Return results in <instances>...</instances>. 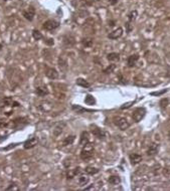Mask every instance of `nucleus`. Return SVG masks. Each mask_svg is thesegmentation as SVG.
Masks as SVG:
<instances>
[{
	"label": "nucleus",
	"instance_id": "aec40b11",
	"mask_svg": "<svg viewBox=\"0 0 170 191\" xmlns=\"http://www.w3.org/2000/svg\"><path fill=\"white\" fill-rule=\"evenodd\" d=\"M76 140V136L72 135V136H67L63 139V146H67V145H72L73 143L75 142Z\"/></svg>",
	"mask_w": 170,
	"mask_h": 191
},
{
	"label": "nucleus",
	"instance_id": "9b49d317",
	"mask_svg": "<svg viewBox=\"0 0 170 191\" xmlns=\"http://www.w3.org/2000/svg\"><path fill=\"white\" fill-rule=\"evenodd\" d=\"M158 152H159V144L153 143V144H151L150 147L148 148L147 155L150 157H153V156H155V155H157Z\"/></svg>",
	"mask_w": 170,
	"mask_h": 191
},
{
	"label": "nucleus",
	"instance_id": "a211bd4d",
	"mask_svg": "<svg viewBox=\"0 0 170 191\" xmlns=\"http://www.w3.org/2000/svg\"><path fill=\"white\" fill-rule=\"evenodd\" d=\"M76 84H77L78 86L83 87V88H90L91 87V84L88 83V82L85 80V79H83V78L77 79V81H76Z\"/></svg>",
	"mask_w": 170,
	"mask_h": 191
},
{
	"label": "nucleus",
	"instance_id": "7c9ffc66",
	"mask_svg": "<svg viewBox=\"0 0 170 191\" xmlns=\"http://www.w3.org/2000/svg\"><path fill=\"white\" fill-rule=\"evenodd\" d=\"M6 190L7 191H9V190H15V191H18L19 190V187L17 186V185L15 183H10L9 184V186H8L6 188Z\"/></svg>",
	"mask_w": 170,
	"mask_h": 191
},
{
	"label": "nucleus",
	"instance_id": "58836bf2",
	"mask_svg": "<svg viewBox=\"0 0 170 191\" xmlns=\"http://www.w3.org/2000/svg\"><path fill=\"white\" fill-rule=\"evenodd\" d=\"M110 1V4H112V5H115L117 2H118V0H109Z\"/></svg>",
	"mask_w": 170,
	"mask_h": 191
},
{
	"label": "nucleus",
	"instance_id": "393cba45",
	"mask_svg": "<svg viewBox=\"0 0 170 191\" xmlns=\"http://www.w3.org/2000/svg\"><path fill=\"white\" fill-rule=\"evenodd\" d=\"M32 37L36 40H39L42 38V32H39V30H36V29H33V30H32Z\"/></svg>",
	"mask_w": 170,
	"mask_h": 191
},
{
	"label": "nucleus",
	"instance_id": "dca6fc26",
	"mask_svg": "<svg viewBox=\"0 0 170 191\" xmlns=\"http://www.w3.org/2000/svg\"><path fill=\"white\" fill-rule=\"evenodd\" d=\"M90 142V138H89V133L87 131L82 132L81 134V139H80V145L81 146H85L87 145L88 143Z\"/></svg>",
	"mask_w": 170,
	"mask_h": 191
},
{
	"label": "nucleus",
	"instance_id": "f03ea898",
	"mask_svg": "<svg viewBox=\"0 0 170 191\" xmlns=\"http://www.w3.org/2000/svg\"><path fill=\"white\" fill-rule=\"evenodd\" d=\"M145 115H146V109L145 108L140 107V108L135 109L134 112H133V120H134V122L139 123L140 121H142V119H144Z\"/></svg>",
	"mask_w": 170,
	"mask_h": 191
},
{
	"label": "nucleus",
	"instance_id": "ddd939ff",
	"mask_svg": "<svg viewBox=\"0 0 170 191\" xmlns=\"http://www.w3.org/2000/svg\"><path fill=\"white\" fill-rule=\"evenodd\" d=\"M66 126V122H60V123H58V124L55 125V127L54 129V135L55 137H57V136H60V135L63 133V128Z\"/></svg>",
	"mask_w": 170,
	"mask_h": 191
},
{
	"label": "nucleus",
	"instance_id": "c9c22d12",
	"mask_svg": "<svg viewBox=\"0 0 170 191\" xmlns=\"http://www.w3.org/2000/svg\"><path fill=\"white\" fill-rule=\"evenodd\" d=\"M45 43L48 45H54V39H52V38H48V39L45 40Z\"/></svg>",
	"mask_w": 170,
	"mask_h": 191
},
{
	"label": "nucleus",
	"instance_id": "473e14b6",
	"mask_svg": "<svg viewBox=\"0 0 170 191\" xmlns=\"http://www.w3.org/2000/svg\"><path fill=\"white\" fill-rule=\"evenodd\" d=\"M136 103V101H132V102H129V103H126V104H124L121 107V110H125V109H128V108H130L132 105L135 104Z\"/></svg>",
	"mask_w": 170,
	"mask_h": 191
},
{
	"label": "nucleus",
	"instance_id": "a878e982",
	"mask_svg": "<svg viewBox=\"0 0 170 191\" xmlns=\"http://www.w3.org/2000/svg\"><path fill=\"white\" fill-rule=\"evenodd\" d=\"M137 15H138V12H137V10H133V11H131V12L129 13V15H128V19H129V21H130V22H133L134 20L136 19Z\"/></svg>",
	"mask_w": 170,
	"mask_h": 191
},
{
	"label": "nucleus",
	"instance_id": "b1692460",
	"mask_svg": "<svg viewBox=\"0 0 170 191\" xmlns=\"http://www.w3.org/2000/svg\"><path fill=\"white\" fill-rule=\"evenodd\" d=\"M85 103H86L87 105H90V106H94L96 104V99L94 98L92 95H87L86 98H85Z\"/></svg>",
	"mask_w": 170,
	"mask_h": 191
},
{
	"label": "nucleus",
	"instance_id": "412c9836",
	"mask_svg": "<svg viewBox=\"0 0 170 191\" xmlns=\"http://www.w3.org/2000/svg\"><path fill=\"white\" fill-rule=\"evenodd\" d=\"M109 183L111 185H119L120 183H121V178H120L119 176H116V175L110 176L109 177Z\"/></svg>",
	"mask_w": 170,
	"mask_h": 191
},
{
	"label": "nucleus",
	"instance_id": "f8f14e48",
	"mask_svg": "<svg viewBox=\"0 0 170 191\" xmlns=\"http://www.w3.org/2000/svg\"><path fill=\"white\" fill-rule=\"evenodd\" d=\"M45 75L48 76V79H51V80H57L58 78V72L54 67H48V69H46L45 70Z\"/></svg>",
	"mask_w": 170,
	"mask_h": 191
},
{
	"label": "nucleus",
	"instance_id": "2eb2a0df",
	"mask_svg": "<svg viewBox=\"0 0 170 191\" xmlns=\"http://www.w3.org/2000/svg\"><path fill=\"white\" fill-rule=\"evenodd\" d=\"M129 159H130V162L132 165H137L142 161V156L140 154H136V153H133V154L129 155Z\"/></svg>",
	"mask_w": 170,
	"mask_h": 191
},
{
	"label": "nucleus",
	"instance_id": "f257e3e1",
	"mask_svg": "<svg viewBox=\"0 0 170 191\" xmlns=\"http://www.w3.org/2000/svg\"><path fill=\"white\" fill-rule=\"evenodd\" d=\"M94 156V147L88 143L87 145L84 146V149L81 152V158L83 160H88Z\"/></svg>",
	"mask_w": 170,
	"mask_h": 191
},
{
	"label": "nucleus",
	"instance_id": "1a4fd4ad",
	"mask_svg": "<svg viewBox=\"0 0 170 191\" xmlns=\"http://www.w3.org/2000/svg\"><path fill=\"white\" fill-rule=\"evenodd\" d=\"M27 123H28L27 118H17L15 120H13V121L11 122L10 124L12 125L14 128L18 129V128L23 127V126H25L26 124H27Z\"/></svg>",
	"mask_w": 170,
	"mask_h": 191
},
{
	"label": "nucleus",
	"instance_id": "c85d7f7f",
	"mask_svg": "<svg viewBox=\"0 0 170 191\" xmlns=\"http://www.w3.org/2000/svg\"><path fill=\"white\" fill-rule=\"evenodd\" d=\"M72 109L74 111H77L79 114H82V113H84V112L88 111V110H86V109H84L83 107H80V106H77V105H73Z\"/></svg>",
	"mask_w": 170,
	"mask_h": 191
},
{
	"label": "nucleus",
	"instance_id": "f704fd0d",
	"mask_svg": "<svg viewBox=\"0 0 170 191\" xmlns=\"http://www.w3.org/2000/svg\"><path fill=\"white\" fill-rule=\"evenodd\" d=\"M126 27H127V32H130V31L132 30V29H133V26H132V24H131L130 21L126 22Z\"/></svg>",
	"mask_w": 170,
	"mask_h": 191
},
{
	"label": "nucleus",
	"instance_id": "a19ab883",
	"mask_svg": "<svg viewBox=\"0 0 170 191\" xmlns=\"http://www.w3.org/2000/svg\"><path fill=\"white\" fill-rule=\"evenodd\" d=\"M169 136H170V133H169Z\"/></svg>",
	"mask_w": 170,
	"mask_h": 191
},
{
	"label": "nucleus",
	"instance_id": "4c0bfd02",
	"mask_svg": "<svg viewBox=\"0 0 170 191\" xmlns=\"http://www.w3.org/2000/svg\"><path fill=\"white\" fill-rule=\"evenodd\" d=\"M17 146V144H11V146H9V147H6V148H3V150H9V149H11L13 147H16Z\"/></svg>",
	"mask_w": 170,
	"mask_h": 191
},
{
	"label": "nucleus",
	"instance_id": "423d86ee",
	"mask_svg": "<svg viewBox=\"0 0 170 191\" xmlns=\"http://www.w3.org/2000/svg\"><path fill=\"white\" fill-rule=\"evenodd\" d=\"M91 132H92V134L94 135V136L97 137L100 140H103V139H105V137H106V133H105V131L102 130V129H100L99 127H97V126H92Z\"/></svg>",
	"mask_w": 170,
	"mask_h": 191
},
{
	"label": "nucleus",
	"instance_id": "0eeeda50",
	"mask_svg": "<svg viewBox=\"0 0 170 191\" xmlns=\"http://www.w3.org/2000/svg\"><path fill=\"white\" fill-rule=\"evenodd\" d=\"M22 14L27 20H29V21H32L33 18H34V16H36V9H34L32 6H29L26 10H23Z\"/></svg>",
	"mask_w": 170,
	"mask_h": 191
},
{
	"label": "nucleus",
	"instance_id": "cd10ccee",
	"mask_svg": "<svg viewBox=\"0 0 170 191\" xmlns=\"http://www.w3.org/2000/svg\"><path fill=\"white\" fill-rule=\"evenodd\" d=\"M115 69H116V66L115 64H110L109 66H107L106 69H105L103 72H104V73H106V75H108V73H111V72H113L114 70H115Z\"/></svg>",
	"mask_w": 170,
	"mask_h": 191
},
{
	"label": "nucleus",
	"instance_id": "39448f33",
	"mask_svg": "<svg viewBox=\"0 0 170 191\" xmlns=\"http://www.w3.org/2000/svg\"><path fill=\"white\" fill-rule=\"evenodd\" d=\"M115 124H116L117 127H118L120 130H122V131L127 130V129L130 127V123L128 122V120L126 118H118V119H116Z\"/></svg>",
	"mask_w": 170,
	"mask_h": 191
},
{
	"label": "nucleus",
	"instance_id": "2f4dec72",
	"mask_svg": "<svg viewBox=\"0 0 170 191\" xmlns=\"http://www.w3.org/2000/svg\"><path fill=\"white\" fill-rule=\"evenodd\" d=\"M160 107L162 108V109H165L166 107H167V105H168V99H166V98H164V99H162L160 101Z\"/></svg>",
	"mask_w": 170,
	"mask_h": 191
},
{
	"label": "nucleus",
	"instance_id": "bb28decb",
	"mask_svg": "<svg viewBox=\"0 0 170 191\" xmlns=\"http://www.w3.org/2000/svg\"><path fill=\"white\" fill-rule=\"evenodd\" d=\"M83 45L86 46V48H91L93 45V39L92 38H85L83 39Z\"/></svg>",
	"mask_w": 170,
	"mask_h": 191
},
{
	"label": "nucleus",
	"instance_id": "20e7f679",
	"mask_svg": "<svg viewBox=\"0 0 170 191\" xmlns=\"http://www.w3.org/2000/svg\"><path fill=\"white\" fill-rule=\"evenodd\" d=\"M19 107V103L14 101L12 98L10 97H5V98L2 99V101L0 102V108H5V107Z\"/></svg>",
	"mask_w": 170,
	"mask_h": 191
},
{
	"label": "nucleus",
	"instance_id": "7ed1b4c3",
	"mask_svg": "<svg viewBox=\"0 0 170 191\" xmlns=\"http://www.w3.org/2000/svg\"><path fill=\"white\" fill-rule=\"evenodd\" d=\"M42 27L43 29H45V30L48 31H52L54 30V29H57V27H60V22L54 19H49V20H46V21L43 23Z\"/></svg>",
	"mask_w": 170,
	"mask_h": 191
},
{
	"label": "nucleus",
	"instance_id": "ea45409f",
	"mask_svg": "<svg viewBox=\"0 0 170 191\" xmlns=\"http://www.w3.org/2000/svg\"><path fill=\"white\" fill-rule=\"evenodd\" d=\"M3 48V46H2V45H1V43H0V51H1V48Z\"/></svg>",
	"mask_w": 170,
	"mask_h": 191
},
{
	"label": "nucleus",
	"instance_id": "72a5a7b5",
	"mask_svg": "<svg viewBox=\"0 0 170 191\" xmlns=\"http://www.w3.org/2000/svg\"><path fill=\"white\" fill-rule=\"evenodd\" d=\"M167 92V90H163V91H160V92H153V93H150L151 96H161L163 95V94H165Z\"/></svg>",
	"mask_w": 170,
	"mask_h": 191
},
{
	"label": "nucleus",
	"instance_id": "6ab92c4d",
	"mask_svg": "<svg viewBox=\"0 0 170 191\" xmlns=\"http://www.w3.org/2000/svg\"><path fill=\"white\" fill-rule=\"evenodd\" d=\"M78 182L80 184V186H85V185H87L90 182V178L87 175H80Z\"/></svg>",
	"mask_w": 170,
	"mask_h": 191
},
{
	"label": "nucleus",
	"instance_id": "c756f323",
	"mask_svg": "<svg viewBox=\"0 0 170 191\" xmlns=\"http://www.w3.org/2000/svg\"><path fill=\"white\" fill-rule=\"evenodd\" d=\"M9 125V123L7 122L6 119H3V118H0V129L2 128H5L7 127V126Z\"/></svg>",
	"mask_w": 170,
	"mask_h": 191
},
{
	"label": "nucleus",
	"instance_id": "9d476101",
	"mask_svg": "<svg viewBox=\"0 0 170 191\" xmlns=\"http://www.w3.org/2000/svg\"><path fill=\"white\" fill-rule=\"evenodd\" d=\"M123 32H124L123 28L118 27L108 34V38H110V39H118V38H120L123 35Z\"/></svg>",
	"mask_w": 170,
	"mask_h": 191
},
{
	"label": "nucleus",
	"instance_id": "5701e85b",
	"mask_svg": "<svg viewBox=\"0 0 170 191\" xmlns=\"http://www.w3.org/2000/svg\"><path fill=\"white\" fill-rule=\"evenodd\" d=\"M107 58L110 61H119L120 60V54H117V52H111L107 55Z\"/></svg>",
	"mask_w": 170,
	"mask_h": 191
},
{
	"label": "nucleus",
	"instance_id": "6e6552de",
	"mask_svg": "<svg viewBox=\"0 0 170 191\" xmlns=\"http://www.w3.org/2000/svg\"><path fill=\"white\" fill-rule=\"evenodd\" d=\"M37 143H39V140H37L36 137H31L29 138L28 140H26L24 144H23V147H24V149L28 150V149H31L33 148V147H36L37 145Z\"/></svg>",
	"mask_w": 170,
	"mask_h": 191
},
{
	"label": "nucleus",
	"instance_id": "f3484780",
	"mask_svg": "<svg viewBox=\"0 0 170 191\" xmlns=\"http://www.w3.org/2000/svg\"><path fill=\"white\" fill-rule=\"evenodd\" d=\"M36 95L39 97H45L46 95H48V90L46 87H37L36 90Z\"/></svg>",
	"mask_w": 170,
	"mask_h": 191
},
{
	"label": "nucleus",
	"instance_id": "4be33fe9",
	"mask_svg": "<svg viewBox=\"0 0 170 191\" xmlns=\"http://www.w3.org/2000/svg\"><path fill=\"white\" fill-rule=\"evenodd\" d=\"M84 171H85V173H87L88 175H95V174H97V173H99L100 170L98 168H95V167L89 166V167H87Z\"/></svg>",
	"mask_w": 170,
	"mask_h": 191
},
{
	"label": "nucleus",
	"instance_id": "e433bc0d",
	"mask_svg": "<svg viewBox=\"0 0 170 191\" xmlns=\"http://www.w3.org/2000/svg\"><path fill=\"white\" fill-rule=\"evenodd\" d=\"M74 173H75V176H76V175H78V174H81L82 171H81V168H80V167H78V168H76V169L74 170Z\"/></svg>",
	"mask_w": 170,
	"mask_h": 191
},
{
	"label": "nucleus",
	"instance_id": "4468645a",
	"mask_svg": "<svg viewBox=\"0 0 170 191\" xmlns=\"http://www.w3.org/2000/svg\"><path fill=\"white\" fill-rule=\"evenodd\" d=\"M138 60H139V55L138 54H131L130 57H128V58H127V66L129 67H133V66H136V63Z\"/></svg>",
	"mask_w": 170,
	"mask_h": 191
}]
</instances>
